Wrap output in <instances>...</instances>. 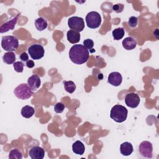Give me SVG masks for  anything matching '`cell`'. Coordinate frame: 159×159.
Wrapping results in <instances>:
<instances>
[{
  "instance_id": "3957f363",
  "label": "cell",
  "mask_w": 159,
  "mask_h": 159,
  "mask_svg": "<svg viewBox=\"0 0 159 159\" xmlns=\"http://www.w3.org/2000/svg\"><path fill=\"white\" fill-rule=\"evenodd\" d=\"M2 48L7 52H13L19 47L18 39L13 35L2 36L1 39Z\"/></svg>"
},
{
  "instance_id": "5bb4252c",
  "label": "cell",
  "mask_w": 159,
  "mask_h": 159,
  "mask_svg": "<svg viewBox=\"0 0 159 159\" xmlns=\"http://www.w3.org/2000/svg\"><path fill=\"white\" fill-rule=\"evenodd\" d=\"M122 47L127 50L134 49L137 46V41L132 37H128L124 39L122 42Z\"/></svg>"
},
{
  "instance_id": "d6986e66",
  "label": "cell",
  "mask_w": 159,
  "mask_h": 159,
  "mask_svg": "<svg viewBox=\"0 0 159 159\" xmlns=\"http://www.w3.org/2000/svg\"><path fill=\"white\" fill-rule=\"evenodd\" d=\"M34 109L32 106L26 105L24 106L20 111L22 116L25 118H30L34 114Z\"/></svg>"
},
{
  "instance_id": "e0dca14e",
  "label": "cell",
  "mask_w": 159,
  "mask_h": 159,
  "mask_svg": "<svg viewBox=\"0 0 159 159\" xmlns=\"http://www.w3.org/2000/svg\"><path fill=\"white\" fill-rule=\"evenodd\" d=\"M72 150L75 154L81 155L85 151V147L80 140H76L72 145Z\"/></svg>"
},
{
  "instance_id": "ba28073f",
  "label": "cell",
  "mask_w": 159,
  "mask_h": 159,
  "mask_svg": "<svg viewBox=\"0 0 159 159\" xmlns=\"http://www.w3.org/2000/svg\"><path fill=\"white\" fill-rule=\"evenodd\" d=\"M139 151L140 155L145 158H152L153 156V145L148 141H143L139 147Z\"/></svg>"
},
{
  "instance_id": "d4e9b609",
  "label": "cell",
  "mask_w": 159,
  "mask_h": 159,
  "mask_svg": "<svg viewBox=\"0 0 159 159\" xmlns=\"http://www.w3.org/2000/svg\"><path fill=\"white\" fill-rule=\"evenodd\" d=\"M65 109V105L62 102H57L54 106V111L57 113H61Z\"/></svg>"
},
{
  "instance_id": "4316f807",
  "label": "cell",
  "mask_w": 159,
  "mask_h": 159,
  "mask_svg": "<svg viewBox=\"0 0 159 159\" xmlns=\"http://www.w3.org/2000/svg\"><path fill=\"white\" fill-rule=\"evenodd\" d=\"M138 23V19L135 16H131L129 19L128 24L131 27H135Z\"/></svg>"
},
{
  "instance_id": "7402d4cb",
  "label": "cell",
  "mask_w": 159,
  "mask_h": 159,
  "mask_svg": "<svg viewBox=\"0 0 159 159\" xmlns=\"http://www.w3.org/2000/svg\"><path fill=\"white\" fill-rule=\"evenodd\" d=\"M64 88L68 93H73L76 89V84L72 81H64Z\"/></svg>"
},
{
  "instance_id": "83f0119b",
  "label": "cell",
  "mask_w": 159,
  "mask_h": 159,
  "mask_svg": "<svg viewBox=\"0 0 159 159\" xmlns=\"http://www.w3.org/2000/svg\"><path fill=\"white\" fill-rule=\"evenodd\" d=\"M124 7V6L122 4H120V3L116 4L112 6V10L116 13H120L123 11Z\"/></svg>"
},
{
  "instance_id": "7c38bea8",
  "label": "cell",
  "mask_w": 159,
  "mask_h": 159,
  "mask_svg": "<svg viewBox=\"0 0 159 159\" xmlns=\"http://www.w3.org/2000/svg\"><path fill=\"white\" fill-rule=\"evenodd\" d=\"M20 14H18L16 17H13L12 19L8 20L6 23L3 24L1 27H0V32L1 33H4L7 32L10 30H13L14 29L15 25L17 23L18 17Z\"/></svg>"
},
{
  "instance_id": "8992f818",
  "label": "cell",
  "mask_w": 159,
  "mask_h": 159,
  "mask_svg": "<svg viewBox=\"0 0 159 159\" xmlns=\"http://www.w3.org/2000/svg\"><path fill=\"white\" fill-rule=\"evenodd\" d=\"M68 25L71 30L80 32L84 28V22L82 17L73 16L68 19Z\"/></svg>"
},
{
  "instance_id": "ac0fdd59",
  "label": "cell",
  "mask_w": 159,
  "mask_h": 159,
  "mask_svg": "<svg viewBox=\"0 0 159 159\" xmlns=\"http://www.w3.org/2000/svg\"><path fill=\"white\" fill-rule=\"evenodd\" d=\"M47 21L43 17H39L35 20V26L39 31H42L47 27Z\"/></svg>"
},
{
  "instance_id": "6da1fadb",
  "label": "cell",
  "mask_w": 159,
  "mask_h": 159,
  "mask_svg": "<svg viewBox=\"0 0 159 159\" xmlns=\"http://www.w3.org/2000/svg\"><path fill=\"white\" fill-rule=\"evenodd\" d=\"M89 57L88 50L83 45L76 44L73 45L69 51V57L71 61L77 65L86 63Z\"/></svg>"
},
{
  "instance_id": "ffe728a7",
  "label": "cell",
  "mask_w": 159,
  "mask_h": 159,
  "mask_svg": "<svg viewBox=\"0 0 159 159\" xmlns=\"http://www.w3.org/2000/svg\"><path fill=\"white\" fill-rule=\"evenodd\" d=\"M2 60L5 63L11 65L15 62L16 55L13 52H7L4 54Z\"/></svg>"
},
{
  "instance_id": "9c48e42d",
  "label": "cell",
  "mask_w": 159,
  "mask_h": 159,
  "mask_svg": "<svg viewBox=\"0 0 159 159\" xmlns=\"http://www.w3.org/2000/svg\"><path fill=\"white\" fill-rule=\"evenodd\" d=\"M140 101V97L139 95L134 93H128L125 97V104L131 108L137 107Z\"/></svg>"
},
{
  "instance_id": "30bf717a",
  "label": "cell",
  "mask_w": 159,
  "mask_h": 159,
  "mask_svg": "<svg viewBox=\"0 0 159 159\" xmlns=\"http://www.w3.org/2000/svg\"><path fill=\"white\" fill-rule=\"evenodd\" d=\"M29 154L32 159H42L45 156V150L42 147L34 146L30 149Z\"/></svg>"
},
{
  "instance_id": "cb8c5ba5",
  "label": "cell",
  "mask_w": 159,
  "mask_h": 159,
  "mask_svg": "<svg viewBox=\"0 0 159 159\" xmlns=\"http://www.w3.org/2000/svg\"><path fill=\"white\" fill-rule=\"evenodd\" d=\"M24 63L22 61H16L13 63L14 70L17 73H22L24 70Z\"/></svg>"
},
{
  "instance_id": "4fadbf2b",
  "label": "cell",
  "mask_w": 159,
  "mask_h": 159,
  "mask_svg": "<svg viewBox=\"0 0 159 159\" xmlns=\"http://www.w3.org/2000/svg\"><path fill=\"white\" fill-rule=\"evenodd\" d=\"M27 84L33 91L37 90L40 86L41 80L39 76L33 75L30 76L27 80Z\"/></svg>"
},
{
  "instance_id": "8fae6325",
  "label": "cell",
  "mask_w": 159,
  "mask_h": 159,
  "mask_svg": "<svg viewBox=\"0 0 159 159\" xmlns=\"http://www.w3.org/2000/svg\"><path fill=\"white\" fill-rule=\"evenodd\" d=\"M122 81V76L121 74L117 71L111 73L107 78V82L114 86H119Z\"/></svg>"
},
{
  "instance_id": "44dd1931",
  "label": "cell",
  "mask_w": 159,
  "mask_h": 159,
  "mask_svg": "<svg viewBox=\"0 0 159 159\" xmlns=\"http://www.w3.org/2000/svg\"><path fill=\"white\" fill-rule=\"evenodd\" d=\"M112 34L114 40H119L124 37L125 34V31L122 27H119L113 30Z\"/></svg>"
},
{
  "instance_id": "9a60e30c",
  "label": "cell",
  "mask_w": 159,
  "mask_h": 159,
  "mask_svg": "<svg viewBox=\"0 0 159 159\" xmlns=\"http://www.w3.org/2000/svg\"><path fill=\"white\" fill-rule=\"evenodd\" d=\"M133 146L130 142H125L122 143L120 146V152L122 155L129 156L133 152Z\"/></svg>"
},
{
  "instance_id": "277c9868",
  "label": "cell",
  "mask_w": 159,
  "mask_h": 159,
  "mask_svg": "<svg viewBox=\"0 0 159 159\" xmlns=\"http://www.w3.org/2000/svg\"><path fill=\"white\" fill-rule=\"evenodd\" d=\"M14 93L17 98L25 100L29 99L32 96L33 91L28 84L22 83L14 89Z\"/></svg>"
},
{
  "instance_id": "484cf974",
  "label": "cell",
  "mask_w": 159,
  "mask_h": 159,
  "mask_svg": "<svg viewBox=\"0 0 159 159\" xmlns=\"http://www.w3.org/2000/svg\"><path fill=\"white\" fill-rule=\"evenodd\" d=\"M83 46L86 48L87 49H89V50H92L94 46V42L93 41V40L90 39H85L83 41Z\"/></svg>"
},
{
  "instance_id": "52a82bcc",
  "label": "cell",
  "mask_w": 159,
  "mask_h": 159,
  "mask_svg": "<svg viewBox=\"0 0 159 159\" xmlns=\"http://www.w3.org/2000/svg\"><path fill=\"white\" fill-rule=\"evenodd\" d=\"M28 53L33 60H39L43 57L45 50L41 45L33 44L29 47Z\"/></svg>"
},
{
  "instance_id": "f546056e",
  "label": "cell",
  "mask_w": 159,
  "mask_h": 159,
  "mask_svg": "<svg viewBox=\"0 0 159 159\" xmlns=\"http://www.w3.org/2000/svg\"><path fill=\"white\" fill-rule=\"evenodd\" d=\"M25 65H26L28 68H33V67L34 66L35 64H34V62L32 60H28L27 61H26V64H25Z\"/></svg>"
},
{
  "instance_id": "5b68a950",
  "label": "cell",
  "mask_w": 159,
  "mask_h": 159,
  "mask_svg": "<svg viewBox=\"0 0 159 159\" xmlns=\"http://www.w3.org/2000/svg\"><path fill=\"white\" fill-rule=\"evenodd\" d=\"M85 20L87 26L91 29L99 27L101 23V17L96 11H91L88 13Z\"/></svg>"
},
{
  "instance_id": "f1b7e54d",
  "label": "cell",
  "mask_w": 159,
  "mask_h": 159,
  "mask_svg": "<svg viewBox=\"0 0 159 159\" xmlns=\"http://www.w3.org/2000/svg\"><path fill=\"white\" fill-rule=\"evenodd\" d=\"M19 58L22 61H27L29 60V55L26 52H23L20 55Z\"/></svg>"
},
{
  "instance_id": "7a4b0ae2",
  "label": "cell",
  "mask_w": 159,
  "mask_h": 159,
  "mask_svg": "<svg viewBox=\"0 0 159 159\" xmlns=\"http://www.w3.org/2000/svg\"><path fill=\"white\" fill-rule=\"evenodd\" d=\"M127 114L128 111L124 106L120 104H116L112 107L110 112V117L114 121L120 123L126 120Z\"/></svg>"
},
{
  "instance_id": "603a6c76",
  "label": "cell",
  "mask_w": 159,
  "mask_h": 159,
  "mask_svg": "<svg viewBox=\"0 0 159 159\" xmlns=\"http://www.w3.org/2000/svg\"><path fill=\"white\" fill-rule=\"evenodd\" d=\"M22 158V152L17 148L11 150L9 153V158L10 159H21Z\"/></svg>"
},
{
  "instance_id": "2e32d148",
  "label": "cell",
  "mask_w": 159,
  "mask_h": 159,
  "mask_svg": "<svg viewBox=\"0 0 159 159\" xmlns=\"http://www.w3.org/2000/svg\"><path fill=\"white\" fill-rule=\"evenodd\" d=\"M68 41L73 44L78 43L80 40V34L76 31L70 30L66 34Z\"/></svg>"
}]
</instances>
